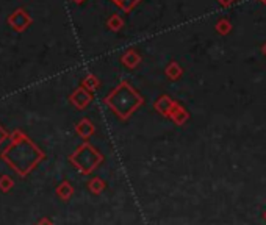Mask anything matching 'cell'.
Listing matches in <instances>:
<instances>
[{"label": "cell", "mask_w": 266, "mask_h": 225, "mask_svg": "<svg viewBox=\"0 0 266 225\" xmlns=\"http://www.w3.org/2000/svg\"><path fill=\"white\" fill-rule=\"evenodd\" d=\"M14 136L16 138H13L14 139L13 145L8 147L2 154V158L19 175L26 177V175L30 170H33L38 166V163L44 158V154L23 135H20V138H19V133H16Z\"/></svg>", "instance_id": "obj_1"}, {"label": "cell", "mask_w": 266, "mask_h": 225, "mask_svg": "<svg viewBox=\"0 0 266 225\" xmlns=\"http://www.w3.org/2000/svg\"><path fill=\"white\" fill-rule=\"evenodd\" d=\"M142 97L127 82H120L119 86L113 89L105 98V104L120 119H129L142 105Z\"/></svg>", "instance_id": "obj_2"}, {"label": "cell", "mask_w": 266, "mask_h": 225, "mask_svg": "<svg viewBox=\"0 0 266 225\" xmlns=\"http://www.w3.org/2000/svg\"><path fill=\"white\" fill-rule=\"evenodd\" d=\"M70 161L80 172L91 173L95 167L104 161V157L91 144H83L70 155Z\"/></svg>", "instance_id": "obj_3"}, {"label": "cell", "mask_w": 266, "mask_h": 225, "mask_svg": "<svg viewBox=\"0 0 266 225\" xmlns=\"http://www.w3.org/2000/svg\"><path fill=\"white\" fill-rule=\"evenodd\" d=\"M91 98H92L91 92L82 86V88H79L74 94L70 95V102L74 104L77 108L82 110V108H85V107H88L91 104Z\"/></svg>", "instance_id": "obj_4"}, {"label": "cell", "mask_w": 266, "mask_h": 225, "mask_svg": "<svg viewBox=\"0 0 266 225\" xmlns=\"http://www.w3.org/2000/svg\"><path fill=\"white\" fill-rule=\"evenodd\" d=\"M176 100H173L169 95H161L157 102H155V105H154V108H155V111L157 113H160L161 116H166V117H169V114H171V111H173V108L176 107Z\"/></svg>", "instance_id": "obj_5"}, {"label": "cell", "mask_w": 266, "mask_h": 225, "mask_svg": "<svg viewBox=\"0 0 266 225\" xmlns=\"http://www.w3.org/2000/svg\"><path fill=\"white\" fill-rule=\"evenodd\" d=\"M120 61H123V64L129 69H135L139 63H141V55L136 52L135 48H130L127 50V52L123 55V58H120Z\"/></svg>", "instance_id": "obj_6"}, {"label": "cell", "mask_w": 266, "mask_h": 225, "mask_svg": "<svg viewBox=\"0 0 266 225\" xmlns=\"http://www.w3.org/2000/svg\"><path fill=\"white\" fill-rule=\"evenodd\" d=\"M169 117L173 119L174 123L183 125V123H186V120L189 119V113H188L180 104H176V107L173 108V111H171V114H169Z\"/></svg>", "instance_id": "obj_7"}, {"label": "cell", "mask_w": 266, "mask_h": 225, "mask_svg": "<svg viewBox=\"0 0 266 225\" xmlns=\"http://www.w3.org/2000/svg\"><path fill=\"white\" fill-rule=\"evenodd\" d=\"M76 130H77L79 136H82L83 139H88V138H91V136L94 135L95 127H94L92 122H91L89 119H82V120L79 122V125L76 127Z\"/></svg>", "instance_id": "obj_8"}, {"label": "cell", "mask_w": 266, "mask_h": 225, "mask_svg": "<svg viewBox=\"0 0 266 225\" xmlns=\"http://www.w3.org/2000/svg\"><path fill=\"white\" fill-rule=\"evenodd\" d=\"M164 73H166V77L169 80H179L182 77V73H183V69L180 67V64L177 61H171L166 66Z\"/></svg>", "instance_id": "obj_9"}, {"label": "cell", "mask_w": 266, "mask_h": 225, "mask_svg": "<svg viewBox=\"0 0 266 225\" xmlns=\"http://www.w3.org/2000/svg\"><path fill=\"white\" fill-rule=\"evenodd\" d=\"M72 194H74V188H72V185L69 182H63L58 188H57V195L61 198V200H69L72 197Z\"/></svg>", "instance_id": "obj_10"}, {"label": "cell", "mask_w": 266, "mask_h": 225, "mask_svg": "<svg viewBox=\"0 0 266 225\" xmlns=\"http://www.w3.org/2000/svg\"><path fill=\"white\" fill-rule=\"evenodd\" d=\"M214 30L220 33L221 36H226L232 32V22L229 19H220L214 25Z\"/></svg>", "instance_id": "obj_11"}, {"label": "cell", "mask_w": 266, "mask_h": 225, "mask_svg": "<svg viewBox=\"0 0 266 225\" xmlns=\"http://www.w3.org/2000/svg\"><path fill=\"white\" fill-rule=\"evenodd\" d=\"M107 25H108V29H110L111 32H119V30L124 29V19L120 17L119 14H113V16L108 19Z\"/></svg>", "instance_id": "obj_12"}, {"label": "cell", "mask_w": 266, "mask_h": 225, "mask_svg": "<svg viewBox=\"0 0 266 225\" xmlns=\"http://www.w3.org/2000/svg\"><path fill=\"white\" fill-rule=\"evenodd\" d=\"M88 188L92 194H101L104 189H105V182L99 177H94L89 183H88Z\"/></svg>", "instance_id": "obj_13"}, {"label": "cell", "mask_w": 266, "mask_h": 225, "mask_svg": "<svg viewBox=\"0 0 266 225\" xmlns=\"http://www.w3.org/2000/svg\"><path fill=\"white\" fill-rule=\"evenodd\" d=\"M83 88L88 91H95L99 88V80L94 77V75H88V77L83 80Z\"/></svg>", "instance_id": "obj_14"}, {"label": "cell", "mask_w": 266, "mask_h": 225, "mask_svg": "<svg viewBox=\"0 0 266 225\" xmlns=\"http://www.w3.org/2000/svg\"><path fill=\"white\" fill-rule=\"evenodd\" d=\"M141 2V0H120V2L117 4V7L123 10V11H126V13H129V11H132L138 4Z\"/></svg>", "instance_id": "obj_15"}, {"label": "cell", "mask_w": 266, "mask_h": 225, "mask_svg": "<svg viewBox=\"0 0 266 225\" xmlns=\"http://www.w3.org/2000/svg\"><path fill=\"white\" fill-rule=\"evenodd\" d=\"M13 185H14V182H13V179L8 177V175H2V177H0V189L4 192H8L13 188Z\"/></svg>", "instance_id": "obj_16"}, {"label": "cell", "mask_w": 266, "mask_h": 225, "mask_svg": "<svg viewBox=\"0 0 266 225\" xmlns=\"http://www.w3.org/2000/svg\"><path fill=\"white\" fill-rule=\"evenodd\" d=\"M38 225H54V222H52L51 219H47V217H42V219L38 222Z\"/></svg>", "instance_id": "obj_17"}, {"label": "cell", "mask_w": 266, "mask_h": 225, "mask_svg": "<svg viewBox=\"0 0 266 225\" xmlns=\"http://www.w3.org/2000/svg\"><path fill=\"white\" fill-rule=\"evenodd\" d=\"M223 7H230L232 4H235V0H217Z\"/></svg>", "instance_id": "obj_18"}, {"label": "cell", "mask_w": 266, "mask_h": 225, "mask_svg": "<svg viewBox=\"0 0 266 225\" xmlns=\"http://www.w3.org/2000/svg\"><path fill=\"white\" fill-rule=\"evenodd\" d=\"M7 136H8V135H7V133H5V132L2 130V129H0V144H2V142H4V141L7 139Z\"/></svg>", "instance_id": "obj_19"}, {"label": "cell", "mask_w": 266, "mask_h": 225, "mask_svg": "<svg viewBox=\"0 0 266 225\" xmlns=\"http://www.w3.org/2000/svg\"><path fill=\"white\" fill-rule=\"evenodd\" d=\"M261 50H263V54H264V55H266V42H264V44H263V47H261Z\"/></svg>", "instance_id": "obj_20"}, {"label": "cell", "mask_w": 266, "mask_h": 225, "mask_svg": "<svg viewBox=\"0 0 266 225\" xmlns=\"http://www.w3.org/2000/svg\"><path fill=\"white\" fill-rule=\"evenodd\" d=\"M113 2H116V5H117V4L120 2V0H113Z\"/></svg>", "instance_id": "obj_21"}, {"label": "cell", "mask_w": 266, "mask_h": 225, "mask_svg": "<svg viewBox=\"0 0 266 225\" xmlns=\"http://www.w3.org/2000/svg\"><path fill=\"white\" fill-rule=\"evenodd\" d=\"M263 219H264V220H266V213H264V214H263Z\"/></svg>", "instance_id": "obj_22"}, {"label": "cell", "mask_w": 266, "mask_h": 225, "mask_svg": "<svg viewBox=\"0 0 266 225\" xmlns=\"http://www.w3.org/2000/svg\"><path fill=\"white\" fill-rule=\"evenodd\" d=\"M260 2H263V4H266V0H260Z\"/></svg>", "instance_id": "obj_23"}, {"label": "cell", "mask_w": 266, "mask_h": 225, "mask_svg": "<svg viewBox=\"0 0 266 225\" xmlns=\"http://www.w3.org/2000/svg\"><path fill=\"white\" fill-rule=\"evenodd\" d=\"M76 2H82V0H76Z\"/></svg>", "instance_id": "obj_24"}]
</instances>
